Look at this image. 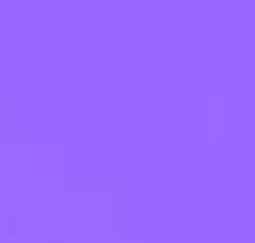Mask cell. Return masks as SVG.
<instances>
[]
</instances>
